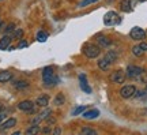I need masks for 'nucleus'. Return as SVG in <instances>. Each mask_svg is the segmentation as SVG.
<instances>
[{"label": "nucleus", "instance_id": "nucleus-14", "mask_svg": "<svg viewBox=\"0 0 147 135\" xmlns=\"http://www.w3.org/2000/svg\"><path fill=\"white\" fill-rule=\"evenodd\" d=\"M120 8L124 12H131L132 11V0H121Z\"/></svg>", "mask_w": 147, "mask_h": 135}, {"label": "nucleus", "instance_id": "nucleus-30", "mask_svg": "<svg viewBox=\"0 0 147 135\" xmlns=\"http://www.w3.org/2000/svg\"><path fill=\"white\" fill-rule=\"evenodd\" d=\"M15 29H16L15 25H14V23H10V25L7 26V29H5V34H11V33L15 30Z\"/></svg>", "mask_w": 147, "mask_h": 135}, {"label": "nucleus", "instance_id": "nucleus-4", "mask_svg": "<svg viewBox=\"0 0 147 135\" xmlns=\"http://www.w3.org/2000/svg\"><path fill=\"white\" fill-rule=\"evenodd\" d=\"M129 37L135 41H143V38L146 37V31L143 30L142 27H132V30L129 31Z\"/></svg>", "mask_w": 147, "mask_h": 135}, {"label": "nucleus", "instance_id": "nucleus-18", "mask_svg": "<svg viewBox=\"0 0 147 135\" xmlns=\"http://www.w3.org/2000/svg\"><path fill=\"white\" fill-rule=\"evenodd\" d=\"M38 132H41V128H40V126H37V124L30 126V127H29V128H27V130L25 131V134H27V135L38 134Z\"/></svg>", "mask_w": 147, "mask_h": 135}, {"label": "nucleus", "instance_id": "nucleus-33", "mask_svg": "<svg viewBox=\"0 0 147 135\" xmlns=\"http://www.w3.org/2000/svg\"><path fill=\"white\" fill-rule=\"evenodd\" d=\"M5 117V111H1V112H0V123H1V120L4 119Z\"/></svg>", "mask_w": 147, "mask_h": 135}, {"label": "nucleus", "instance_id": "nucleus-27", "mask_svg": "<svg viewBox=\"0 0 147 135\" xmlns=\"http://www.w3.org/2000/svg\"><path fill=\"white\" fill-rule=\"evenodd\" d=\"M138 81H140L142 83H147V71H144V70H143L142 74L138 77Z\"/></svg>", "mask_w": 147, "mask_h": 135}, {"label": "nucleus", "instance_id": "nucleus-29", "mask_svg": "<svg viewBox=\"0 0 147 135\" xmlns=\"http://www.w3.org/2000/svg\"><path fill=\"white\" fill-rule=\"evenodd\" d=\"M84 111H86V107H78V108L75 109L72 112V115L74 116H76V115H80V113H83Z\"/></svg>", "mask_w": 147, "mask_h": 135}, {"label": "nucleus", "instance_id": "nucleus-24", "mask_svg": "<svg viewBox=\"0 0 147 135\" xmlns=\"http://www.w3.org/2000/svg\"><path fill=\"white\" fill-rule=\"evenodd\" d=\"M11 36H12V40H14V38H15V40H19V38L23 36V30H22V29H15Z\"/></svg>", "mask_w": 147, "mask_h": 135}, {"label": "nucleus", "instance_id": "nucleus-34", "mask_svg": "<svg viewBox=\"0 0 147 135\" xmlns=\"http://www.w3.org/2000/svg\"><path fill=\"white\" fill-rule=\"evenodd\" d=\"M53 134H56V135H57V134H61V130H60V128H56V130L53 131Z\"/></svg>", "mask_w": 147, "mask_h": 135}, {"label": "nucleus", "instance_id": "nucleus-15", "mask_svg": "<svg viewBox=\"0 0 147 135\" xmlns=\"http://www.w3.org/2000/svg\"><path fill=\"white\" fill-rule=\"evenodd\" d=\"M97 42H98V47L100 48H106L110 45V40L105 36H98L97 37Z\"/></svg>", "mask_w": 147, "mask_h": 135}, {"label": "nucleus", "instance_id": "nucleus-17", "mask_svg": "<svg viewBox=\"0 0 147 135\" xmlns=\"http://www.w3.org/2000/svg\"><path fill=\"white\" fill-rule=\"evenodd\" d=\"M36 104L38 105V107H44V108H45V107L49 104V97H48V96H41V97H38L36 101Z\"/></svg>", "mask_w": 147, "mask_h": 135}, {"label": "nucleus", "instance_id": "nucleus-2", "mask_svg": "<svg viewBox=\"0 0 147 135\" xmlns=\"http://www.w3.org/2000/svg\"><path fill=\"white\" fill-rule=\"evenodd\" d=\"M101 49L98 45H94V44H86L83 47V53L89 59H95V57L100 56Z\"/></svg>", "mask_w": 147, "mask_h": 135}, {"label": "nucleus", "instance_id": "nucleus-20", "mask_svg": "<svg viewBox=\"0 0 147 135\" xmlns=\"http://www.w3.org/2000/svg\"><path fill=\"white\" fill-rule=\"evenodd\" d=\"M105 59L110 63V64H112L113 62H116V60H117V53H116L115 51H109V52H106Z\"/></svg>", "mask_w": 147, "mask_h": 135}, {"label": "nucleus", "instance_id": "nucleus-11", "mask_svg": "<svg viewBox=\"0 0 147 135\" xmlns=\"http://www.w3.org/2000/svg\"><path fill=\"white\" fill-rule=\"evenodd\" d=\"M15 124H16V119L10 117L8 120H5L4 123H0V131H5V130H8V128H12Z\"/></svg>", "mask_w": 147, "mask_h": 135}, {"label": "nucleus", "instance_id": "nucleus-10", "mask_svg": "<svg viewBox=\"0 0 147 135\" xmlns=\"http://www.w3.org/2000/svg\"><path fill=\"white\" fill-rule=\"evenodd\" d=\"M11 40H12V36H11V34H5V36L1 37V38H0V49H1V51H5L7 48L10 47Z\"/></svg>", "mask_w": 147, "mask_h": 135}, {"label": "nucleus", "instance_id": "nucleus-3", "mask_svg": "<svg viewBox=\"0 0 147 135\" xmlns=\"http://www.w3.org/2000/svg\"><path fill=\"white\" fill-rule=\"evenodd\" d=\"M119 22H120V18H119V15L116 14L115 11H109L104 16V23H105L106 26H115Z\"/></svg>", "mask_w": 147, "mask_h": 135}, {"label": "nucleus", "instance_id": "nucleus-21", "mask_svg": "<svg viewBox=\"0 0 147 135\" xmlns=\"http://www.w3.org/2000/svg\"><path fill=\"white\" fill-rule=\"evenodd\" d=\"M53 102L57 105V107H60V105H63L64 102H65V97H64L61 93H59L56 97H55V100H53Z\"/></svg>", "mask_w": 147, "mask_h": 135}, {"label": "nucleus", "instance_id": "nucleus-22", "mask_svg": "<svg viewBox=\"0 0 147 135\" xmlns=\"http://www.w3.org/2000/svg\"><path fill=\"white\" fill-rule=\"evenodd\" d=\"M132 53H134L135 56L140 57V56H143V53H144V51H143L142 48H140V45H135V47L132 48Z\"/></svg>", "mask_w": 147, "mask_h": 135}, {"label": "nucleus", "instance_id": "nucleus-32", "mask_svg": "<svg viewBox=\"0 0 147 135\" xmlns=\"http://www.w3.org/2000/svg\"><path fill=\"white\" fill-rule=\"evenodd\" d=\"M139 45H140V48H142L143 51H144V52H146V51H147V42H140V44H139Z\"/></svg>", "mask_w": 147, "mask_h": 135}, {"label": "nucleus", "instance_id": "nucleus-35", "mask_svg": "<svg viewBox=\"0 0 147 135\" xmlns=\"http://www.w3.org/2000/svg\"><path fill=\"white\" fill-rule=\"evenodd\" d=\"M4 22H0V31H1V29H3V27H4Z\"/></svg>", "mask_w": 147, "mask_h": 135}, {"label": "nucleus", "instance_id": "nucleus-31", "mask_svg": "<svg viewBox=\"0 0 147 135\" xmlns=\"http://www.w3.org/2000/svg\"><path fill=\"white\" fill-rule=\"evenodd\" d=\"M26 47H27V42L25 41V40H22V41L18 44V47L16 48H18V49H22V48H26Z\"/></svg>", "mask_w": 147, "mask_h": 135}, {"label": "nucleus", "instance_id": "nucleus-25", "mask_svg": "<svg viewBox=\"0 0 147 135\" xmlns=\"http://www.w3.org/2000/svg\"><path fill=\"white\" fill-rule=\"evenodd\" d=\"M14 86H15L16 89H23V88H27L29 83H27L26 81H18V82L14 83Z\"/></svg>", "mask_w": 147, "mask_h": 135}, {"label": "nucleus", "instance_id": "nucleus-28", "mask_svg": "<svg viewBox=\"0 0 147 135\" xmlns=\"http://www.w3.org/2000/svg\"><path fill=\"white\" fill-rule=\"evenodd\" d=\"M95 1H98V0H82L79 3V7H86V5L91 4V3H95Z\"/></svg>", "mask_w": 147, "mask_h": 135}, {"label": "nucleus", "instance_id": "nucleus-13", "mask_svg": "<svg viewBox=\"0 0 147 135\" xmlns=\"http://www.w3.org/2000/svg\"><path fill=\"white\" fill-rule=\"evenodd\" d=\"M79 81H80V89L83 90L84 93H87V94L91 93V88L87 85V82H86V77H84L83 74L79 75Z\"/></svg>", "mask_w": 147, "mask_h": 135}, {"label": "nucleus", "instance_id": "nucleus-12", "mask_svg": "<svg viewBox=\"0 0 147 135\" xmlns=\"http://www.w3.org/2000/svg\"><path fill=\"white\" fill-rule=\"evenodd\" d=\"M100 116V111L98 109H90V111H84L83 112V117L84 119H97Z\"/></svg>", "mask_w": 147, "mask_h": 135}, {"label": "nucleus", "instance_id": "nucleus-1", "mask_svg": "<svg viewBox=\"0 0 147 135\" xmlns=\"http://www.w3.org/2000/svg\"><path fill=\"white\" fill-rule=\"evenodd\" d=\"M42 79H44V83L45 86L51 88V86H55L59 83V78L55 75L52 67H45L44 71H42Z\"/></svg>", "mask_w": 147, "mask_h": 135}, {"label": "nucleus", "instance_id": "nucleus-23", "mask_svg": "<svg viewBox=\"0 0 147 135\" xmlns=\"http://www.w3.org/2000/svg\"><path fill=\"white\" fill-rule=\"evenodd\" d=\"M37 40L40 42H45L48 40V33H45V31H38V33H37Z\"/></svg>", "mask_w": 147, "mask_h": 135}, {"label": "nucleus", "instance_id": "nucleus-8", "mask_svg": "<svg viewBox=\"0 0 147 135\" xmlns=\"http://www.w3.org/2000/svg\"><path fill=\"white\" fill-rule=\"evenodd\" d=\"M18 108L23 112H34V102H32L30 100H25L18 104Z\"/></svg>", "mask_w": 147, "mask_h": 135}, {"label": "nucleus", "instance_id": "nucleus-6", "mask_svg": "<svg viewBox=\"0 0 147 135\" xmlns=\"http://www.w3.org/2000/svg\"><path fill=\"white\" fill-rule=\"evenodd\" d=\"M143 68L138 67V66H128V68H127V77L131 79H138V77L142 74Z\"/></svg>", "mask_w": 147, "mask_h": 135}, {"label": "nucleus", "instance_id": "nucleus-19", "mask_svg": "<svg viewBox=\"0 0 147 135\" xmlns=\"http://www.w3.org/2000/svg\"><path fill=\"white\" fill-rule=\"evenodd\" d=\"M98 67L102 70V71H106V70H109L110 67V63L106 60L105 57H102L101 60H98Z\"/></svg>", "mask_w": 147, "mask_h": 135}, {"label": "nucleus", "instance_id": "nucleus-9", "mask_svg": "<svg viewBox=\"0 0 147 135\" xmlns=\"http://www.w3.org/2000/svg\"><path fill=\"white\" fill-rule=\"evenodd\" d=\"M51 113H52V109H49V108H47L45 111H42L41 113H38V116H36V117L33 119V124H38V123H41L42 120L48 119Z\"/></svg>", "mask_w": 147, "mask_h": 135}, {"label": "nucleus", "instance_id": "nucleus-36", "mask_svg": "<svg viewBox=\"0 0 147 135\" xmlns=\"http://www.w3.org/2000/svg\"><path fill=\"white\" fill-rule=\"evenodd\" d=\"M3 111V105H1V102H0V112Z\"/></svg>", "mask_w": 147, "mask_h": 135}, {"label": "nucleus", "instance_id": "nucleus-37", "mask_svg": "<svg viewBox=\"0 0 147 135\" xmlns=\"http://www.w3.org/2000/svg\"><path fill=\"white\" fill-rule=\"evenodd\" d=\"M140 1H146V0H140Z\"/></svg>", "mask_w": 147, "mask_h": 135}, {"label": "nucleus", "instance_id": "nucleus-7", "mask_svg": "<svg viewBox=\"0 0 147 135\" xmlns=\"http://www.w3.org/2000/svg\"><path fill=\"white\" fill-rule=\"evenodd\" d=\"M125 74L123 70H117V71H113L112 75H110V81L113 83H123L125 81Z\"/></svg>", "mask_w": 147, "mask_h": 135}, {"label": "nucleus", "instance_id": "nucleus-16", "mask_svg": "<svg viewBox=\"0 0 147 135\" xmlns=\"http://www.w3.org/2000/svg\"><path fill=\"white\" fill-rule=\"evenodd\" d=\"M12 79V73L11 71H0V82L5 83V82H10Z\"/></svg>", "mask_w": 147, "mask_h": 135}, {"label": "nucleus", "instance_id": "nucleus-26", "mask_svg": "<svg viewBox=\"0 0 147 135\" xmlns=\"http://www.w3.org/2000/svg\"><path fill=\"white\" fill-rule=\"evenodd\" d=\"M80 134H84V135H97V131L91 130V128H82Z\"/></svg>", "mask_w": 147, "mask_h": 135}, {"label": "nucleus", "instance_id": "nucleus-5", "mask_svg": "<svg viewBox=\"0 0 147 135\" xmlns=\"http://www.w3.org/2000/svg\"><path fill=\"white\" fill-rule=\"evenodd\" d=\"M135 93H136V88L134 85H127L120 90V96L123 98H131L135 96Z\"/></svg>", "mask_w": 147, "mask_h": 135}]
</instances>
